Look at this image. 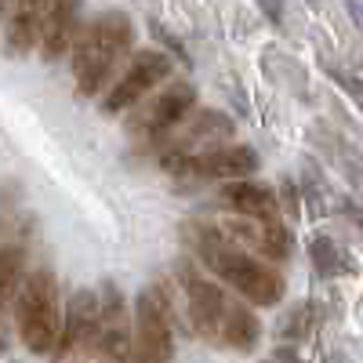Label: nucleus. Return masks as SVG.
Masks as SVG:
<instances>
[{
    "mask_svg": "<svg viewBox=\"0 0 363 363\" xmlns=\"http://www.w3.org/2000/svg\"><path fill=\"white\" fill-rule=\"evenodd\" d=\"M186 240L193 244L196 258L215 272L222 284H229L244 301H251V306L269 309L284 298L287 284H284L280 272L272 265H265V262H258L255 255H247L244 247L229 244L222 229H215V225H186Z\"/></svg>",
    "mask_w": 363,
    "mask_h": 363,
    "instance_id": "1",
    "label": "nucleus"
},
{
    "mask_svg": "<svg viewBox=\"0 0 363 363\" xmlns=\"http://www.w3.org/2000/svg\"><path fill=\"white\" fill-rule=\"evenodd\" d=\"M131 40H135V22L128 11H99L95 18L84 22L80 40L73 48V77L84 99L109 87L113 69L131 51Z\"/></svg>",
    "mask_w": 363,
    "mask_h": 363,
    "instance_id": "2",
    "label": "nucleus"
},
{
    "mask_svg": "<svg viewBox=\"0 0 363 363\" xmlns=\"http://www.w3.org/2000/svg\"><path fill=\"white\" fill-rule=\"evenodd\" d=\"M15 327L22 345L33 356H55L58 338H62L66 313L58 309V280L51 269H33L26 272L22 294L15 301Z\"/></svg>",
    "mask_w": 363,
    "mask_h": 363,
    "instance_id": "3",
    "label": "nucleus"
},
{
    "mask_svg": "<svg viewBox=\"0 0 363 363\" xmlns=\"http://www.w3.org/2000/svg\"><path fill=\"white\" fill-rule=\"evenodd\" d=\"M174 301L164 280L138 291L135 301V356L131 363H174Z\"/></svg>",
    "mask_w": 363,
    "mask_h": 363,
    "instance_id": "4",
    "label": "nucleus"
},
{
    "mask_svg": "<svg viewBox=\"0 0 363 363\" xmlns=\"http://www.w3.org/2000/svg\"><path fill=\"white\" fill-rule=\"evenodd\" d=\"M189 113H196V87L189 80H178L128 116V138L138 149H157Z\"/></svg>",
    "mask_w": 363,
    "mask_h": 363,
    "instance_id": "5",
    "label": "nucleus"
},
{
    "mask_svg": "<svg viewBox=\"0 0 363 363\" xmlns=\"http://www.w3.org/2000/svg\"><path fill=\"white\" fill-rule=\"evenodd\" d=\"M233 135H236L233 116H225L222 109H196L182 120L153 153H157L160 167L167 171L178 160H193V157L211 153V149H222V142H233Z\"/></svg>",
    "mask_w": 363,
    "mask_h": 363,
    "instance_id": "6",
    "label": "nucleus"
},
{
    "mask_svg": "<svg viewBox=\"0 0 363 363\" xmlns=\"http://www.w3.org/2000/svg\"><path fill=\"white\" fill-rule=\"evenodd\" d=\"M178 284H182V291H186V313L193 320L196 338L222 349V335H225V323H229V313L236 306V298H229L218 284L203 280L193 262L178 265Z\"/></svg>",
    "mask_w": 363,
    "mask_h": 363,
    "instance_id": "7",
    "label": "nucleus"
},
{
    "mask_svg": "<svg viewBox=\"0 0 363 363\" xmlns=\"http://www.w3.org/2000/svg\"><path fill=\"white\" fill-rule=\"evenodd\" d=\"M171 77V55L167 51H157V48H145L131 58V66L124 69L120 77L102 99V113H124L138 102H145V95L153 91L157 84H164Z\"/></svg>",
    "mask_w": 363,
    "mask_h": 363,
    "instance_id": "8",
    "label": "nucleus"
},
{
    "mask_svg": "<svg viewBox=\"0 0 363 363\" xmlns=\"http://www.w3.org/2000/svg\"><path fill=\"white\" fill-rule=\"evenodd\" d=\"M95 352H99V291L80 287L66 306L62 338H58V349L51 359L55 363H84Z\"/></svg>",
    "mask_w": 363,
    "mask_h": 363,
    "instance_id": "9",
    "label": "nucleus"
},
{
    "mask_svg": "<svg viewBox=\"0 0 363 363\" xmlns=\"http://www.w3.org/2000/svg\"><path fill=\"white\" fill-rule=\"evenodd\" d=\"M99 363H131L135 327L128 316V301L113 280L99 287Z\"/></svg>",
    "mask_w": 363,
    "mask_h": 363,
    "instance_id": "10",
    "label": "nucleus"
},
{
    "mask_svg": "<svg viewBox=\"0 0 363 363\" xmlns=\"http://www.w3.org/2000/svg\"><path fill=\"white\" fill-rule=\"evenodd\" d=\"M178 178H196V182H244V174L258 171V153L251 145H222V149H211L203 157L193 160H178L167 167Z\"/></svg>",
    "mask_w": 363,
    "mask_h": 363,
    "instance_id": "11",
    "label": "nucleus"
},
{
    "mask_svg": "<svg viewBox=\"0 0 363 363\" xmlns=\"http://www.w3.org/2000/svg\"><path fill=\"white\" fill-rule=\"evenodd\" d=\"M222 233H225L229 244H236V247L244 244V247L258 251L269 262H284L294 251V236H291V229L284 222H247V218H236V222H225Z\"/></svg>",
    "mask_w": 363,
    "mask_h": 363,
    "instance_id": "12",
    "label": "nucleus"
},
{
    "mask_svg": "<svg viewBox=\"0 0 363 363\" xmlns=\"http://www.w3.org/2000/svg\"><path fill=\"white\" fill-rule=\"evenodd\" d=\"M222 203L233 207L240 218H247V222H280V196L272 193L269 186H262V182H229V186H222Z\"/></svg>",
    "mask_w": 363,
    "mask_h": 363,
    "instance_id": "13",
    "label": "nucleus"
},
{
    "mask_svg": "<svg viewBox=\"0 0 363 363\" xmlns=\"http://www.w3.org/2000/svg\"><path fill=\"white\" fill-rule=\"evenodd\" d=\"M80 8L69 0H58V4L44 8V37H40V55L44 62H58L69 48H77L80 40Z\"/></svg>",
    "mask_w": 363,
    "mask_h": 363,
    "instance_id": "14",
    "label": "nucleus"
},
{
    "mask_svg": "<svg viewBox=\"0 0 363 363\" xmlns=\"http://www.w3.org/2000/svg\"><path fill=\"white\" fill-rule=\"evenodd\" d=\"M44 8L48 4H11L8 8V29H4V51L11 58H22L33 48H40L44 37Z\"/></svg>",
    "mask_w": 363,
    "mask_h": 363,
    "instance_id": "15",
    "label": "nucleus"
},
{
    "mask_svg": "<svg viewBox=\"0 0 363 363\" xmlns=\"http://www.w3.org/2000/svg\"><path fill=\"white\" fill-rule=\"evenodd\" d=\"M262 338V323L258 316L244 306V301H236L233 313H229V323H225V335H222V349H233V352H251Z\"/></svg>",
    "mask_w": 363,
    "mask_h": 363,
    "instance_id": "16",
    "label": "nucleus"
},
{
    "mask_svg": "<svg viewBox=\"0 0 363 363\" xmlns=\"http://www.w3.org/2000/svg\"><path fill=\"white\" fill-rule=\"evenodd\" d=\"M22 262H26V251L15 244V240H4V247H0V301H4V309L15 313V301L22 294Z\"/></svg>",
    "mask_w": 363,
    "mask_h": 363,
    "instance_id": "17",
    "label": "nucleus"
},
{
    "mask_svg": "<svg viewBox=\"0 0 363 363\" xmlns=\"http://www.w3.org/2000/svg\"><path fill=\"white\" fill-rule=\"evenodd\" d=\"M309 258H313V265H316L320 277H338V272H345V269H349V265H345V258H342V251L335 247V240H330V236H313V244H309Z\"/></svg>",
    "mask_w": 363,
    "mask_h": 363,
    "instance_id": "18",
    "label": "nucleus"
},
{
    "mask_svg": "<svg viewBox=\"0 0 363 363\" xmlns=\"http://www.w3.org/2000/svg\"><path fill=\"white\" fill-rule=\"evenodd\" d=\"M280 193H284V211H291V218H294L298 215V189L291 186V182H284Z\"/></svg>",
    "mask_w": 363,
    "mask_h": 363,
    "instance_id": "19",
    "label": "nucleus"
},
{
    "mask_svg": "<svg viewBox=\"0 0 363 363\" xmlns=\"http://www.w3.org/2000/svg\"><path fill=\"white\" fill-rule=\"evenodd\" d=\"M338 80H342V84H345V87H349V91H352V95H356V99H359V102H363V84H359V80H356V77H342V73H338Z\"/></svg>",
    "mask_w": 363,
    "mask_h": 363,
    "instance_id": "20",
    "label": "nucleus"
},
{
    "mask_svg": "<svg viewBox=\"0 0 363 363\" xmlns=\"http://www.w3.org/2000/svg\"><path fill=\"white\" fill-rule=\"evenodd\" d=\"M323 363H345V359H342V356H327Z\"/></svg>",
    "mask_w": 363,
    "mask_h": 363,
    "instance_id": "21",
    "label": "nucleus"
}]
</instances>
